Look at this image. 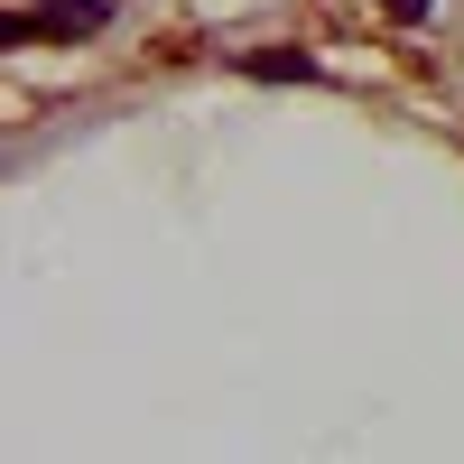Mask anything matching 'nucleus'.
<instances>
[{"label":"nucleus","mask_w":464,"mask_h":464,"mask_svg":"<svg viewBox=\"0 0 464 464\" xmlns=\"http://www.w3.org/2000/svg\"><path fill=\"white\" fill-rule=\"evenodd\" d=\"M381 10H391V19H409V28H418V19L437 10V0H381Z\"/></svg>","instance_id":"obj_3"},{"label":"nucleus","mask_w":464,"mask_h":464,"mask_svg":"<svg viewBox=\"0 0 464 464\" xmlns=\"http://www.w3.org/2000/svg\"><path fill=\"white\" fill-rule=\"evenodd\" d=\"M111 19V0H37V10L0 19V47H47V37H93Z\"/></svg>","instance_id":"obj_1"},{"label":"nucleus","mask_w":464,"mask_h":464,"mask_svg":"<svg viewBox=\"0 0 464 464\" xmlns=\"http://www.w3.org/2000/svg\"><path fill=\"white\" fill-rule=\"evenodd\" d=\"M242 74H269V84H316V56H288V47H260V56H242Z\"/></svg>","instance_id":"obj_2"}]
</instances>
